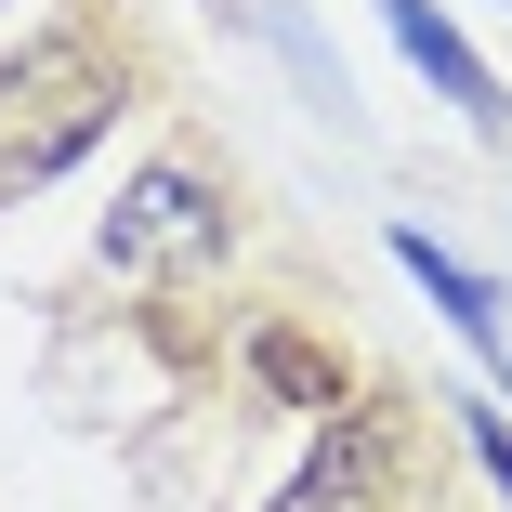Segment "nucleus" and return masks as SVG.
Wrapping results in <instances>:
<instances>
[{
	"mask_svg": "<svg viewBox=\"0 0 512 512\" xmlns=\"http://www.w3.org/2000/svg\"><path fill=\"white\" fill-rule=\"evenodd\" d=\"M106 106L119 92L92 79V53L79 40H53V53H27L14 79H0V145H14V184H40V171H66L92 132H106Z\"/></svg>",
	"mask_w": 512,
	"mask_h": 512,
	"instance_id": "1",
	"label": "nucleus"
},
{
	"mask_svg": "<svg viewBox=\"0 0 512 512\" xmlns=\"http://www.w3.org/2000/svg\"><path fill=\"white\" fill-rule=\"evenodd\" d=\"M224 250V211H211V184H197V171H145L132 197H119V211H106V263H211Z\"/></svg>",
	"mask_w": 512,
	"mask_h": 512,
	"instance_id": "2",
	"label": "nucleus"
},
{
	"mask_svg": "<svg viewBox=\"0 0 512 512\" xmlns=\"http://www.w3.org/2000/svg\"><path fill=\"white\" fill-rule=\"evenodd\" d=\"M381 27H394V53H407V66H421V79L447 92V106H460V119H486V132L512 119V106H499V79L473 66V40H460V27L434 14V0H381Z\"/></svg>",
	"mask_w": 512,
	"mask_h": 512,
	"instance_id": "3",
	"label": "nucleus"
},
{
	"mask_svg": "<svg viewBox=\"0 0 512 512\" xmlns=\"http://www.w3.org/2000/svg\"><path fill=\"white\" fill-rule=\"evenodd\" d=\"M394 263H407V276H421V289L447 302V329H460V342H473L486 368H512V342H499V302H486V276H473V263H447V250H434L421 224H394Z\"/></svg>",
	"mask_w": 512,
	"mask_h": 512,
	"instance_id": "4",
	"label": "nucleus"
},
{
	"mask_svg": "<svg viewBox=\"0 0 512 512\" xmlns=\"http://www.w3.org/2000/svg\"><path fill=\"white\" fill-rule=\"evenodd\" d=\"M368 473H381V447H368V421H329V447L302 460V486H289L276 512H368Z\"/></svg>",
	"mask_w": 512,
	"mask_h": 512,
	"instance_id": "5",
	"label": "nucleus"
},
{
	"mask_svg": "<svg viewBox=\"0 0 512 512\" xmlns=\"http://www.w3.org/2000/svg\"><path fill=\"white\" fill-rule=\"evenodd\" d=\"M263 381H276V394H329V368L302 355V342H263Z\"/></svg>",
	"mask_w": 512,
	"mask_h": 512,
	"instance_id": "6",
	"label": "nucleus"
},
{
	"mask_svg": "<svg viewBox=\"0 0 512 512\" xmlns=\"http://www.w3.org/2000/svg\"><path fill=\"white\" fill-rule=\"evenodd\" d=\"M460 421H473V447H486V473H499V499H512V421H499V407H460Z\"/></svg>",
	"mask_w": 512,
	"mask_h": 512,
	"instance_id": "7",
	"label": "nucleus"
}]
</instances>
